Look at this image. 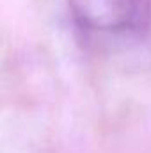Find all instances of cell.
Wrapping results in <instances>:
<instances>
[{
  "label": "cell",
  "mask_w": 151,
  "mask_h": 153,
  "mask_svg": "<svg viewBox=\"0 0 151 153\" xmlns=\"http://www.w3.org/2000/svg\"><path fill=\"white\" fill-rule=\"evenodd\" d=\"M75 22L103 34H142L151 23V0H70Z\"/></svg>",
  "instance_id": "cell-1"
}]
</instances>
